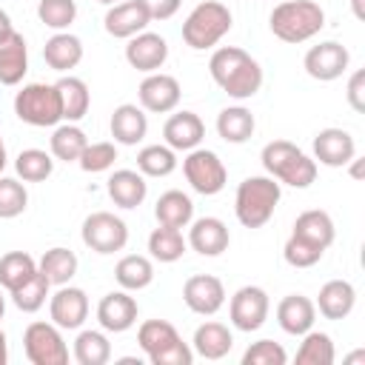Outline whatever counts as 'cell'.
I'll return each instance as SVG.
<instances>
[{"label": "cell", "mask_w": 365, "mask_h": 365, "mask_svg": "<svg viewBox=\"0 0 365 365\" xmlns=\"http://www.w3.org/2000/svg\"><path fill=\"white\" fill-rule=\"evenodd\" d=\"M137 168L143 177H168L177 168V154L168 145H145L137 154Z\"/></svg>", "instance_id": "cell-41"}, {"label": "cell", "mask_w": 365, "mask_h": 365, "mask_svg": "<svg viewBox=\"0 0 365 365\" xmlns=\"http://www.w3.org/2000/svg\"><path fill=\"white\" fill-rule=\"evenodd\" d=\"M37 274V262L31 254L26 251H9L0 257V285L6 291H14L17 285H23L29 277Z\"/></svg>", "instance_id": "cell-36"}, {"label": "cell", "mask_w": 365, "mask_h": 365, "mask_svg": "<svg viewBox=\"0 0 365 365\" xmlns=\"http://www.w3.org/2000/svg\"><path fill=\"white\" fill-rule=\"evenodd\" d=\"M154 217L160 225H168V228H185L191 220H194V202L188 194L171 188L165 194H160L157 205H154Z\"/></svg>", "instance_id": "cell-30"}, {"label": "cell", "mask_w": 365, "mask_h": 365, "mask_svg": "<svg viewBox=\"0 0 365 365\" xmlns=\"http://www.w3.org/2000/svg\"><path fill=\"white\" fill-rule=\"evenodd\" d=\"M268 311H271V302H268V294L259 285H242L231 297V305H228L231 325L237 331H245V334L262 328V322L268 319Z\"/></svg>", "instance_id": "cell-11"}, {"label": "cell", "mask_w": 365, "mask_h": 365, "mask_svg": "<svg viewBox=\"0 0 365 365\" xmlns=\"http://www.w3.org/2000/svg\"><path fill=\"white\" fill-rule=\"evenodd\" d=\"M108 128H111L114 143H120V145H137L148 134V117H145V111L140 106L123 103V106L114 108Z\"/></svg>", "instance_id": "cell-24"}, {"label": "cell", "mask_w": 365, "mask_h": 365, "mask_svg": "<svg viewBox=\"0 0 365 365\" xmlns=\"http://www.w3.org/2000/svg\"><path fill=\"white\" fill-rule=\"evenodd\" d=\"M29 71V48L20 31L9 29L0 34V83L17 86Z\"/></svg>", "instance_id": "cell-19"}, {"label": "cell", "mask_w": 365, "mask_h": 365, "mask_svg": "<svg viewBox=\"0 0 365 365\" xmlns=\"http://www.w3.org/2000/svg\"><path fill=\"white\" fill-rule=\"evenodd\" d=\"M9 29H14V26H11V17H9V14L0 9V34H6Z\"/></svg>", "instance_id": "cell-53"}, {"label": "cell", "mask_w": 365, "mask_h": 365, "mask_svg": "<svg viewBox=\"0 0 365 365\" xmlns=\"http://www.w3.org/2000/svg\"><path fill=\"white\" fill-rule=\"evenodd\" d=\"M211 80L234 100H248L262 86V68L259 63L240 46H222L208 60Z\"/></svg>", "instance_id": "cell-1"}, {"label": "cell", "mask_w": 365, "mask_h": 365, "mask_svg": "<svg viewBox=\"0 0 365 365\" xmlns=\"http://www.w3.org/2000/svg\"><path fill=\"white\" fill-rule=\"evenodd\" d=\"M14 114L37 128L46 125H57L63 120V106H60V94L57 86L48 83H29L14 94Z\"/></svg>", "instance_id": "cell-7"}, {"label": "cell", "mask_w": 365, "mask_h": 365, "mask_svg": "<svg viewBox=\"0 0 365 365\" xmlns=\"http://www.w3.org/2000/svg\"><path fill=\"white\" fill-rule=\"evenodd\" d=\"M231 23H234V17H231V11H228L225 3H220V0H202L185 17V23H182V40L194 51L211 48V46H217L231 31Z\"/></svg>", "instance_id": "cell-5"}, {"label": "cell", "mask_w": 365, "mask_h": 365, "mask_svg": "<svg viewBox=\"0 0 365 365\" xmlns=\"http://www.w3.org/2000/svg\"><path fill=\"white\" fill-rule=\"evenodd\" d=\"M282 191L274 177H245L237 185L234 197V214L245 228H262L279 202Z\"/></svg>", "instance_id": "cell-4"}, {"label": "cell", "mask_w": 365, "mask_h": 365, "mask_svg": "<svg viewBox=\"0 0 365 365\" xmlns=\"http://www.w3.org/2000/svg\"><path fill=\"white\" fill-rule=\"evenodd\" d=\"M37 17H40L43 26H48L54 31H63L74 23L77 3L74 0H40L37 3Z\"/></svg>", "instance_id": "cell-43"}, {"label": "cell", "mask_w": 365, "mask_h": 365, "mask_svg": "<svg viewBox=\"0 0 365 365\" xmlns=\"http://www.w3.org/2000/svg\"><path fill=\"white\" fill-rule=\"evenodd\" d=\"M40 274H46V279L51 285H68L71 277L77 274V254L71 248H48L43 257H40V265H37Z\"/></svg>", "instance_id": "cell-33"}, {"label": "cell", "mask_w": 365, "mask_h": 365, "mask_svg": "<svg viewBox=\"0 0 365 365\" xmlns=\"http://www.w3.org/2000/svg\"><path fill=\"white\" fill-rule=\"evenodd\" d=\"M9 362V342H6V334L0 331V365Z\"/></svg>", "instance_id": "cell-52"}, {"label": "cell", "mask_w": 365, "mask_h": 365, "mask_svg": "<svg viewBox=\"0 0 365 365\" xmlns=\"http://www.w3.org/2000/svg\"><path fill=\"white\" fill-rule=\"evenodd\" d=\"M48 145H51V154H54L57 160H63V163H77L80 154H83V148L88 145V137H86V131H83L80 125L63 123V125L54 128Z\"/></svg>", "instance_id": "cell-35"}, {"label": "cell", "mask_w": 365, "mask_h": 365, "mask_svg": "<svg viewBox=\"0 0 365 365\" xmlns=\"http://www.w3.org/2000/svg\"><path fill=\"white\" fill-rule=\"evenodd\" d=\"M268 23L274 37H279L282 43H305L325 26V11L314 0H285L274 6Z\"/></svg>", "instance_id": "cell-3"}, {"label": "cell", "mask_w": 365, "mask_h": 365, "mask_svg": "<svg viewBox=\"0 0 365 365\" xmlns=\"http://www.w3.org/2000/svg\"><path fill=\"white\" fill-rule=\"evenodd\" d=\"M356 305V291L348 279H328L319 288L317 308L325 319H345Z\"/></svg>", "instance_id": "cell-25"}, {"label": "cell", "mask_w": 365, "mask_h": 365, "mask_svg": "<svg viewBox=\"0 0 365 365\" xmlns=\"http://www.w3.org/2000/svg\"><path fill=\"white\" fill-rule=\"evenodd\" d=\"M43 60L54 71H71L83 60V43H80V37H74L68 31H57L54 37L46 40Z\"/></svg>", "instance_id": "cell-27"}, {"label": "cell", "mask_w": 365, "mask_h": 365, "mask_svg": "<svg viewBox=\"0 0 365 365\" xmlns=\"http://www.w3.org/2000/svg\"><path fill=\"white\" fill-rule=\"evenodd\" d=\"M348 63H351V54L336 40H325L319 46H311L308 54H305V60H302L308 77H314L319 83H331V80L342 77L345 68H348Z\"/></svg>", "instance_id": "cell-12"}, {"label": "cell", "mask_w": 365, "mask_h": 365, "mask_svg": "<svg viewBox=\"0 0 365 365\" xmlns=\"http://www.w3.org/2000/svg\"><path fill=\"white\" fill-rule=\"evenodd\" d=\"M6 163H9V157H6V143H3V137H0V174H3Z\"/></svg>", "instance_id": "cell-54"}, {"label": "cell", "mask_w": 365, "mask_h": 365, "mask_svg": "<svg viewBox=\"0 0 365 365\" xmlns=\"http://www.w3.org/2000/svg\"><path fill=\"white\" fill-rule=\"evenodd\" d=\"M231 237H228V228L220 217H200L191 222V231H188V245L202 254V257H220L225 248H228Z\"/></svg>", "instance_id": "cell-22"}, {"label": "cell", "mask_w": 365, "mask_h": 365, "mask_svg": "<svg viewBox=\"0 0 365 365\" xmlns=\"http://www.w3.org/2000/svg\"><path fill=\"white\" fill-rule=\"evenodd\" d=\"M125 60H128L131 68L145 71V74H154L168 60V43L160 34H154V31H140V34L128 37Z\"/></svg>", "instance_id": "cell-16"}, {"label": "cell", "mask_w": 365, "mask_h": 365, "mask_svg": "<svg viewBox=\"0 0 365 365\" xmlns=\"http://www.w3.org/2000/svg\"><path fill=\"white\" fill-rule=\"evenodd\" d=\"M97 3H106V6H114V3H120V0H97Z\"/></svg>", "instance_id": "cell-56"}, {"label": "cell", "mask_w": 365, "mask_h": 365, "mask_svg": "<svg viewBox=\"0 0 365 365\" xmlns=\"http://www.w3.org/2000/svg\"><path fill=\"white\" fill-rule=\"evenodd\" d=\"M117 160V148L114 143H88L80 154V168L88 171V174H100V171H108Z\"/></svg>", "instance_id": "cell-46"}, {"label": "cell", "mask_w": 365, "mask_h": 365, "mask_svg": "<svg viewBox=\"0 0 365 365\" xmlns=\"http://www.w3.org/2000/svg\"><path fill=\"white\" fill-rule=\"evenodd\" d=\"M80 237L83 242L97 251V254H114V251H123L125 242H128V225L114 217L111 211H94L83 220V228H80Z\"/></svg>", "instance_id": "cell-9"}, {"label": "cell", "mask_w": 365, "mask_h": 365, "mask_svg": "<svg viewBox=\"0 0 365 365\" xmlns=\"http://www.w3.org/2000/svg\"><path fill=\"white\" fill-rule=\"evenodd\" d=\"M285 362H288V354L274 339H259L242 354V365H285Z\"/></svg>", "instance_id": "cell-47"}, {"label": "cell", "mask_w": 365, "mask_h": 365, "mask_svg": "<svg viewBox=\"0 0 365 365\" xmlns=\"http://www.w3.org/2000/svg\"><path fill=\"white\" fill-rule=\"evenodd\" d=\"M57 94H60V106H63V120L66 123H77L88 114V106H91V94H88V86L80 80V77H60L57 83Z\"/></svg>", "instance_id": "cell-29"}, {"label": "cell", "mask_w": 365, "mask_h": 365, "mask_svg": "<svg viewBox=\"0 0 365 365\" xmlns=\"http://www.w3.org/2000/svg\"><path fill=\"white\" fill-rule=\"evenodd\" d=\"M322 254H325V248H319V245H314L302 237H294V234L288 237V242L282 248V257L291 268H311L322 259Z\"/></svg>", "instance_id": "cell-45"}, {"label": "cell", "mask_w": 365, "mask_h": 365, "mask_svg": "<svg viewBox=\"0 0 365 365\" xmlns=\"http://www.w3.org/2000/svg\"><path fill=\"white\" fill-rule=\"evenodd\" d=\"M14 171L17 177H23V182H43L46 177H51L54 160L43 148H23L14 160Z\"/></svg>", "instance_id": "cell-40"}, {"label": "cell", "mask_w": 365, "mask_h": 365, "mask_svg": "<svg viewBox=\"0 0 365 365\" xmlns=\"http://www.w3.org/2000/svg\"><path fill=\"white\" fill-rule=\"evenodd\" d=\"M191 345H194V354H200L202 359H222L234 348V336H231L228 325L211 319V322H202L194 331Z\"/></svg>", "instance_id": "cell-28"}, {"label": "cell", "mask_w": 365, "mask_h": 365, "mask_svg": "<svg viewBox=\"0 0 365 365\" xmlns=\"http://www.w3.org/2000/svg\"><path fill=\"white\" fill-rule=\"evenodd\" d=\"M182 299H185V305H188L194 314L211 317V314H217V311L225 305V288H222V282H220L217 277H211V274H194V277H188L185 285H182Z\"/></svg>", "instance_id": "cell-15"}, {"label": "cell", "mask_w": 365, "mask_h": 365, "mask_svg": "<svg viewBox=\"0 0 365 365\" xmlns=\"http://www.w3.org/2000/svg\"><path fill=\"white\" fill-rule=\"evenodd\" d=\"M314 319H317V305L302 294H288L277 305V322L291 336H302L305 331H311Z\"/></svg>", "instance_id": "cell-23"}, {"label": "cell", "mask_w": 365, "mask_h": 365, "mask_svg": "<svg viewBox=\"0 0 365 365\" xmlns=\"http://www.w3.org/2000/svg\"><path fill=\"white\" fill-rule=\"evenodd\" d=\"M356 157V143L345 128H322L314 137V160L328 168H342Z\"/></svg>", "instance_id": "cell-17"}, {"label": "cell", "mask_w": 365, "mask_h": 365, "mask_svg": "<svg viewBox=\"0 0 365 365\" xmlns=\"http://www.w3.org/2000/svg\"><path fill=\"white\" fill-rule=\"evenodd\" d=\"M148 251L154 259L160 262H177L185 254V240L180 228H168V225H157L148 234Z\"/></svg>", "instance_id": "cell-37"}, {"label": "cell", "mask_w": 365, "mask_h": 365, "mask_svg": "<svg viewBox=\"0 0 365 365\" xmlns=\"http://www.w3.org/2000/svg\"><path fill=\"white\" fill-rule=\"evenodd\" d=\"M74 359L80 365H106L111 359V342L103 331H80L74 339Z\"/></svg>", "instance_id": "cell-38"}, {"label": "cell", "mask_w": 365, "mask_h": 365, "mask_svg": "<svg viewBox=\"0 0 365 365\" xmlns=\"http://www.w3.org/2000/svg\"><path fill=\"white\" fill-rule=\"evenodd\" d=\"M48 314H51V322L57 328H66V331L80 328L86 322V317H88L86 291L74 288V285H57V291L48 299Z\"/></svg>", "instance_id": "cell-13"}, {"label": "cell", "mask_w": 365, "mask_h": 365, "mask_svg": "<svg viewBox=\"0 0 365 365\" xmlns=\"http://www.w3.org/2000/svg\"><path fill=\"white\" fill-rule=\"evenodd\" d=\"M137 342L151 365H191L194 351L182 342L177 328L165 319H145L137 331Z\"/></svg>", "instance_id": "cell-6"}, {"label": "cell", "mask_w": 365, "mask_h": 365, "mask_svg": "<svg viewBox=\"0 0 365 365\" xmlns=\"http://www.w3.org/2000/svg\"><path fill=\"white\" fill-rule=\"evenodd\" d=\"M257 123H254V114L245 108V106H228L217 114V134L225 140V143H245L251 140Z\"/></svg>", "instance_id": "cell-32"}, {"label": "cell", "mask_w": 365, "mask_h": 365, "mask_svg": "<svg viewBox=\"0 0 365 365\" xmlns=\"http://www.w3.org/2000/svg\"><path fill=\"white\" fill-rule=\"evenodd\" d=\"M106 188H108V197L114 200V205H120V208H137L148 194L145 177L140 171H131V168L114 171L106 182Z\"/></svg>", "instance_id": "cell-26"}, {"label": "cell", "mask_w": 365, "mask_h": 365, "mask_svg": "<svg viewBox=\"0 0 365 365\" xmlns=\"http://www.w3.org/2000/svg\"><path fill=\"white\" fill-rule=\"evenodd\" d=\"M348 103H351V108L356 111V114H362L365 111V71L359 68V71H354L351 74V80H348Z\"/></svg>", "instance_id": "cell-48"}, {"label": "cell", "mask_w": 365, "mask_h": 365, "mask_svg": "<svg viewBox=\"0 0 365 365\" xmlns=\"http://www.w3.org/2000/svg\"><path fill=\"white\" fill-rule=\"evenodd\" d=\"M97 322L111 331V334H123L137 322V302L134 297H128L125 291H111L100 299L97 305Z\"/></svg>", "instance_id": "cell-20"}, {"label": "cell", "mask_w": 365, "mask_h": 365, "mask_svg": "<svg viewBox=\"0 0 365 365\" xmlns=\"http://www.w3.org/2000/svg\"><path fill=\"white\" fill-rule=\"evenodd\" d=\"M140 3L145 6V11H148L151 20H168V17H174L180 11V3L182 0H140Z\"/></svg>", "instance_id": "cell-49"}, {"label": "cell", "mask_w": 365, "mask_h": 365, "mask_svg": "<svg viewBox=\"0 0 365 365\" xmlns=\"http://www.w3.org/2000/svg\"><path fill=\"white\" fill-rule=\"evenodd\" d=\"M182 171H185L188 185L202 197L220 194L228 182V171H225L222 160L208 148H191L188 157L182 160Z\"/></svg>", "instance_id": "cell-8"}, {"label": "cell", "mask_w": 365, "mask_h": 365, "mask_svg": "<svg viewBox=\"0 0 365 365\" xmlns=\"http://www.w3.org/2000/svg\"><path fill=\"white\" fill-rule=\"evenodd\" d=\"M48 288H51V282L46 279V274H34V277H29L23 285H17L14 291H9L11 294V302L20 308V311H26V314H34V311H40L43 305H46V297H48Z\"/></svg>", "instance_id": "cell-42"}, {"label": "cell", "mask_w": 365, "mask_h": 365, "mask_svg": "<svg viewBox=\"0 0 365 365\" xmlns=\"http://www.w3.org/2000/svg\"><path fill=\"white\" fill-rule=\"evenodd\" d=\"M334 342L322 331H305L297 348V365H331L334 362Z\"/></svg>", "instance_id": "cell-39"}, {"label": "cell", "mask_w": 365, "mask_h": 365, "mask_svg": "<svg viewBox=\"0 0 365 365\" xmlns=\"http://www.w3.org/2000/svg\"><path fill=\"white\" fill-rule=\"evenodd\" d=\"M262 168L268 171V177L294 185V188H308L317 180V160H311L302 148H297L288 140H271L265 143L262 154Z\"/></svg>", "instance_id": "cell-2"}, {"label": "cell", "mask_w": 365, "mask_h": 365, "mask_svg": "<svg viewBox=\"0 0 365 365\" xmlns=\"http://www.w3.org/2000/svg\"><path fill=\"white\" fill-rule=\"evenodd\" d=\"M26 205H29L26 185L11 177H0V220L20 217L26 211Z\"/></svg>", "instance_id": "cell-44"}, {"label": "cell", "mask_w": 365, "mask_h": 365, "mask_svg": "<svg viewBox=\"0 0 365 365\" xmlns=\"http://www.w3.org/2000/svg\"><path fill=\"white\" fill-rule=\"evenodd\" d=\"M351 9L356 20H365V0H351Z\"/></svg>", "instance_id": "cell-51"}, {"label": "cell", "mask_w": 365, "mask_h": 365, "mask_svg": "<svg viewBox=\"0 0 365 365\" xmlns=\"http://www.w3.org/2000/svg\"><path fill=\"white\" fill-rule=\"evenodd\" d=\"M23 348L31 365H66L68 348L54 322H31L23 334Z\"/></svg>", "instance_id": "cell-10"}, {"label": "cell", "mask_w": 365, "mask_h": 365, "mask_svg": "<svg viewBox=\"0 0 365 365\" xmlns=\"http://www.w3.org/2000/svg\"><path fill=\"white\" fill-rule=\"evenodd\" d=\"M151 23L145 6L140 0H123V3H114L106 17H103V26L111 37H120V40H128L140 31H145V26Z\"/></svg>", "instance_id": "cell-18"}, {"label": "cell", "mask_w": 365, "mask_h": 365, "mask_svg": "<svg viewBox=\"0 0 365 365\" xmlns=\"http://www.w3.org/2000/svg\"><path fill=\"white\" fill-rule=\"evenodd\" d=\"M180 94H182V88H180L177 77L163 74V71L148 74V77L140 83V88H137L140 106H143L145 111H151V114L174 111V108H177V103H180Z\"/></svg>", "instance_id": "cell-14"}, {"label": "cell", "mask_w": 365, "mask_h": 365, "mask_svg": "<svg viewBox=\"0 0 365 365\" xmlns=\"http://www.w3.org/2000/svg\"><path fill=\"white\" fill-rule=\"evenodd\" d=\"M114 279L120 282L123 291H140V288L151 285V279H154V265H151V259L143 257V254H128V257H123V259L117 262Z\"/></svg>", "instance_id": "cell-34"}, {"label": "cell", "mask_w": 365, "mask_h": 365, "mask_svg": "<svg viewBox=\"0 0 365 365\" xmlns=\"http://www.w3.org/2000/svg\"><path fill=\"white\" fill-rule=\"evenodd\" d=\"M294 237H302L319 248H328L336 237V228H334V220L328 211H319V208H311V211H302L294 222Z\"/></svg>", "instance_id": "cell-31"}, {"label": "cell", "mask_w": 365, "mask_h": 365, "mask_svg": "<svg viewBox=\"0 0 365 365\" xmlns=\"http://www.w3.org/2000/svg\"><path fill=\"white\" fill-rule=\"evenodd\" d=\"M362 163H365L362 157H354V160L348 163V165H351V177H354V180H362Z\"/></svg>", "instance_id": "cell-50"}, {"label": "cell", "mask_w": 365, "mask_h": 365, "mask_svg": "<svg viewBox=\"0 0 365 365\" xmlns=\"http://www.w3.org/2000/svg\"><path fill=\"white\" fill-rule=\"evenodd\" d=\"M3 314H6V297L0 294V319H3Z\"/></svg>", "instance_id": "cell-55"}, {"label": "cell", "mask_w": 365, "mask_h": 365, "mask_svg": "<svg viewBox=\"0 0 365 365\" xmlns=\"http://www.w3.org/2000/svg\"><path fill=\"white\" fill-rule=\"evenodd\" d=\"M163 137H165V145L174 148V151H191L202 143L205 137V125L202 120L194 114V111H177L165 120L163 125Z\"/></svg>", "instance_id": "cell-21"}]
</instances>
